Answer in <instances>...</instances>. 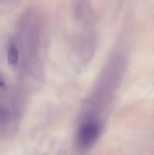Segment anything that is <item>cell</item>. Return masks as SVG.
Segmentation results:
<instances>
[{"mask_svg": "<svg viewBox=\"0 0 154 155\" xmlns=\"http://www.w3.org/2000/svg\"><path fill=\"white\" fill-rule=\"evenodd\" d=\"M99 134V126L96 122L90 121L85 123L79 131V144L84 148L89 147L94 143Z\"/></svg>", "mask_w": 154, "mask_h": 155, "instance_id": "6da1fadb", "label": "cell"}, {"mask_svg": "<svg viewBox=\"0 0 154 155\" xmlns=\"http://www.w3.org/2000/svg\"><path fill=\"white\" fill-rule=\"evenodd\" d=\"M7 60L8 64L11 67H15L17 65L18 61V53L14 46H11L9 49Z\"/></svg>", "mask_w": 154, "mask_h": 155, "instance_id": "7a4b0ae2", "label": "cell"}, {"mask_svg": "<svg viewBox=\"0 0 154 155\" xmlns=\"http://www.w3.org/2000/svg\"><path fill=\"white\" fill-rule=\"evenodd\" d=\"M5 86V82L2 78L0 75V88L4 87Z\"/></svg>", "mask_w": 154, "mask_h": 155, "instance_id": "3957f363", "label": "cell"}, {"mask_svg": "<svg viewBox=\"0 0 154 155\" xmlns=\"http://www.w3.org/2000/svg\"><path fill=\"white\" fill-rule=\"evenodd\" d=\"M11 0H0V3H4L7 2Z\"/></svg>", "mask_w": 154, "mask_h": 155, "instance_id": "277c9868", "label": "cell"}]
</instances>
